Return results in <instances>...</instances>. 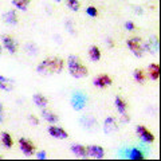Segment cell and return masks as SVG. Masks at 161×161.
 Instances as JSON below:
<instances>
[{
    "mask_svg": "<svg viewBox=\"0 0 161 161\" xmlns=\"http://www.w3.org/2000/svg\"><path fill=\"white\" fill-rule=\"evenodd\" d=\"M64 67V62L60 58H46L38 64L36 71L38 74L47 77L51 74H59L62 73V70Z\"/></svg>",
    "mask_w": 161,
    "mask_h": 161,
    "instance_id": "obj_1",
    "label": "cell"
},
{
    "mask_svg": "<svg viewBox=\"0 0 161 161\" xmlns=\"http://www.w3.org/2000/svg\"><path fill=\"white\" fill-rule=\"evenodd\" d=\"M67 67H69L70 75L74 78H85V77H87V74H89L87 67L80 62L77 55H70L69 57Z\"/></svg>",
    "mask_w": 161,
    "mask_h": 161,
    "instance_id": "obj_2",
    "label": "cell"
},
{
    "mask_svg": "<svg viewBox=\"0 0 161 161\" xmlns=\"http://www.w3.org/2000/svg\"><path fill=\"white\" fill-rule=\"evenodd\" d=\"M128 48L130 50V53L134 54V57L141 58L144 55V40L140 36H133L128 39Z\"/></svg>",
    "mask_w": 161,
    "mask_h": 161,
    "instance_id": "obj_3",
    "label": "cell"
},
{
    "mask_svg": "<svg viewBox=\"0 0 161 161\" xmlns=\"http://www.w3.org/2000/svg\"><path fill=\"white\" fill-rule=\"evenodd\" d=\"M19 147L26 157H31V156L35 154V145H34L32 141L22 137V138H19Z\"/></svg>",
    "mask_w": 161,
    "mask_h": 161,
    "instance_id": "obj_4",
    "label": "cell"
},
{
    "mask_svg": "<svg viewBox=\"0 0 161 161\" xmlns=\"http://www.w3.org/2000/svg\"><path fill=\"white\" fill-rule=\"evenodd\" d=\"M136 132H137L138 137L142 140L144 142L152 144L153 141H154V136L152 134V132H150L148 128H145L144 125H137V128H136Z\"/></svg>",
    "mask_w": 161,
    "mask_h": 161,
    "instance_id": "obj_5",
    "label": "cell"
},
{
    "mask_svg": "<svg viewBox=\"0 0 161 161\" xmlns=\"http://www.w3.org/2000/svg\"><path fill=\"white\" fill-rule=\"evenodd\" d=\"M47 132H48V134L51 136V137L58 138V140H66L69 137V134H67L66 130H64L63 128H60V126H55V125L48 126Z\"/></svg>",
    "mask_w": 161,
    "mask_h": 161,
    "instance_id": "obj_6",
    "label": "cell"
},
{
    "mask_svg": "<svg viewBox=\"0 0 161 161\" xmlns=\"http://www.w3.org/2000/svg\"><path fill=\"white\" fill-rule=\"evenodd\" d=\"M93 83H94L95 87H98V89H105V87H108V86H110V85L113 83V79L110 78L108 74H101V75H98V77L94 78Z\"/></svg>",
    "mask_w": 161,
    "mask_h": 161,
    "instance_id": "obj_7",
    "label": "cell"
},
{
    "mask_svg": "<svg viewBox=\"0 0 161 161\" xmlns=\"http://www.w3.org/2000/svg\"><path fill=\"white\" fill-rule=\"evenodd\" d=\"M87 149V156L92 158H95V160H102L105 157V150L98 147V145H89L86 147Z\"/></svg>",
    "mask_w": 161,
    "mask_h": 161,
    "instance_id": "obj_8",
    "label": "cell"
},
{
    "mask_svg": "<svg viewBox=\"0 0 161 161\" xmlns=\"http://www.w3.org/2000/svg\"><path fill=\"white\" fill-rule=\"evenodd\" d=\"M118 130V124H117V119L114 117H108L103 122V132L106 134H113Z\"/></svg>",
    "mask_w": 161,
    "mask_h": 161,
    "instance_id": "obj_9",
    "label": "cell"
},
{
    "mask_svg": "<svg viewBox=\"0 0 161 161\" xmlns=\"http://www.w3.org/2000/svg\"><path fill=\"white\" fill-rule=\"evenodd\" d=\"M71 105L75 110H82L86 105V97L82 93H75L71 98Z\"/></svg>",
    "mask_w": 161,
    "mask_h": 161,
    "instance_id": "obj_10",
    "label": "cell"
},
{
    "mask_svg": "<svg viewBox=\"0 0 161 161\" xmlns=\"http://www.w3.org/2000/svg\"><path fill=\"white\" fill-rule=\"evenodd\" d=\"M2 42H3L4 48H6L9 54H15L18 51V44H16V42H15L11 36H8V35H3V36H2Z\"/></svg>",
    "mask_w": 161,
    "mask_h": 161,
    "instance_id": "obj_11",
    "label": "cell"
},
{
    "mask_svg": "<svg viewBox=\"0 0 161 161\" xmlns=\"http://www.w3.org/2000/svg\"><path fill=\"white\" fill-rule=\"evenodd\" d=\"M144 51H148L150 54H156L158 51V38L150 36L148 42H144Z\"/></svg>",
    "mask_w": 161,
    "mask_h": 161,
    "instance_id": "obj_12",
    "label": "cell"
},
{
    "mask_svg": "<svg viewBox=\"0 0 161 161\" xmlns=\"http://www.w3.org/2000/svg\"><path fill=\"white\" fill-rule=\"evenodd\" d=\"M70 149H71V152L75 154V157H78V158H87L89 157L87 156V149H86V147H83V145L74 144Z\"/></svg>",
    "mask_w": 161,
    "mask_h": 161,
    "instance_id": "obj_13",
    "label": "cell"
},
{
    "mask_svg": "<svg viewBox=\"0 0 161 161\" xmlns=\"http://www.w3.org/2000/svg\"><path fill=\"white\" fill-rule=\"evenodd\" d=\"M32 101H34V103L36 105L38 108H46L47 105H48V99L44 97L43 94H40V93H36V94H34L32 95Z\"/></svg>",
    "mask_w": 161,
    "mask_h": 161,
    "instance_id": "obj_14",
    "label": "cell"
},
{
    "mask_svg": "<svg viewBox=\"0 0 161 161\" xmlns=\"http://www.w3.org/2000/svg\"><path fill=\"white\" fill-rule=\"evenodd\" d=\"M148 74L152 80H158L160 78V64L158 63H152L148 67Z\"/></svg>",
    "mask_w": 161,
    "mask_h": 161,
    "instance_id": "obj_15",
    "label": "cell"
},
{
    "mask_svg": "<svg viewBox=\"0 0 161 161\" xmlns=\"http://www.w3.org/2000/svg\"><path fill=\"white\" fill-rule=\"evenodd\" d=\"M42 117L44 118V121H47L48 124H57L59 121V117L57 114L53 113V112H48V110H46L44 108L42 110Z\"/></svg>",
    "mask_w": 161,
    "mask_h": 161,
    "instance_id": "obj_16",
    "label": "cell"
},
{
    "mask_svg": "<svg viewBox=\"0 0 161 161\" xmlns=\"http://www.w3.org/2000/svg\"><path fill=\"white\" fill-rule=\"evenodd\" d=\"M0 89L4 90V92H11L14 89V80L0 75Z\"/></svg>",
    "mask_w": 161,
    "mask_h": 161,
    "instance_id": "obj_17",
    "label": "cell"
},
{
    "mask_svg": "<svg viewBox=\"0 0 161 161\" xmlns=\"http://www.w3.org/2000/svg\"><path fill=\"white\" fill-rule=\"evenodd\" d=\"M4 22L8 23V24H12V26H15V24H18L19 19H18L16 11H14V9H11V11H8V12L4 14Z\"/></svg>",
    "mask_w": 161,
    "mask_h": 161,
    "instance_id": "obj_18",
    "label": "cell"
},
{
    "mask_svg": "<svg viewBox=\"0 0 161 161\" xmlns=\"http://www.w3.org/2000/svg\"><path fill=\"white\" fill-rule=\"evenodd\" d=\"M114 103H115V106H117V110H118L119 114H125V113H126L128 105H126V102H125L124 98H121L119 95H117L115 99H114Z\"/></svg>",
    "mask_w": 161,
    "mask_h": 161,
    "instance_id": "obj_19",
    "label": "cell"
},
{
    "mask_svg": "<svg viewBox=\"0 0 161 161\" xmlns=\"http://www.w3.org/2000/svg\"><path fill=\"white\" fill-rule=\"evenodd\" d=\"M0 141H2V145H3V147L7 148V149H11L12 145H14V140H12V137H11V134L6 133V132H3L2 136H0Z\"/></svg>",
    "mask_w": 161,
    "mask_h": 161,
    "instance_id": "obj_20",
    "label": "cell"
},
{
    "mask_svg": "<svg viewBox=\"0 0 161 161\" xmlns=\"http://www.w3.org/2000/svg\"><path fill=\"white\" fill-rule=\"evenodd\" d=\"M89 57L93 62H98L101 59V50L97 46H90L89 48Z\"/></svg>",
    "mask_w": 161,
    "mask_h": 161,
    "instance_id": "obj_21",
    "label": "cell"
},
{
    "mask_svg": "<svg viewBox=\"0 0 161 161\" xmlns=\"http://www.w3.org/2000/svg\"><path fill=\"white\" fill-rule=\"evenodd\" d=\"M130 160H145V153L141 152L138 148H133L130 152L128 153Z\"/></svg>",
    "mask_w": 161,
    "mask_h": 161,
    "instance_id": "obj_22",
    "label": "cell"
},
{
    "mask_svg": "<svg viewBox=\"0 0 161 161\" xmlns=\"http://www.w3.org/2000/svg\"><path fill=\"white\" fill-rule=\"evenodd\" d=\"M31 0H12V6H15L20 11H27Z\"/></svg>",
    "mask_w": 161,
    "mask_h": 161,
    "instance_id": "obj_23",
    "label": "cell"
},
{
    "mask_svg": "<svg viewBox=\"0 0 161 161\" xmlns=\"http://www.w3.org/2000/svg\"><path fill=\"white\" fill-rule=\"evenodd\" d=\"M133 77H134V80H137V82L141 83V85L145 83V79H147V78H145V73L141 69H136L134 70V71H133Z\"/></svg>",
    "mask_w": 161,
    "mask_h": 161,
    "instance_id": "obj_24",
    "label": "cell"
},
{
    "mask_svg": "<svg viewBox=\"0 0 161 161\" xmlns=\"http://www.w3.org/2000/svg\"><path fill=\"white\" fill-rule=\"evenodd\" d=\"M66 2H67V7L71 9V11H78L80 7L78 0H66Z\"/></svg>",
    "mask_w": 161,
    "mask_h": 161,
    "instance_id": "obj_25",
    "label": "cell"
},
{
    "mask_svg": "<svg viewBox=\"0 0 161 161\" xmlns=\"http://www.w3.org/2000/svg\"><path fill=\"white\" fill-rule=\"evenodd\" d=\"M86 14L89 15V16H92V18H97L98 16V9L95 8L94 6H89L86 8Z\"/></svg>",
    "mask_w": 161,
    "mask_h": 161,
    "instance_id": "obj_26",
    "label": "cell"
},
{
    "mask_svg": "<svg viewBox=\"0 0 161 161\" xmlns=\"http://www.w3.org/2000/svg\"><path fill=\"white\" fill-rule=\"evenodd\" d=\"M125 28H126L128 31H134V30H136L134 22H132V20H128V22L125 23Z\"/></svg>",
    "mask_w": 161,
    "mask_h": 161,
    "instance_id": "obj_27",
    "label": "cell"
},
{
    "mask_svg": "<svg viewBox=\"0 0 161 161\" xmlns=\"http://www.w3.org/2000/svg\"><path fill=\"white\" fill-rule=\"evenodd\" d=\"M28 119H30V122H31L32 125H39V118L36 117V115H34V114L28 115Z\"/></svg>",
    "mask_w": 161,
    "mask_h": 161,
    "instance_id": "obj_28",
    "label": "cell"
},
{
    "mask_svg": "<svg viewBox=\"0 0 161 161\" xmlns=\"http://www.w3.org/2000/svg\"><path fill=\"white\" fill-rule=\"evenodd\" d=\"M36 157L39 160H47V153L44 152V150H40V152L36 153Z\"/></svg>",
    "mask_w": 161,
    "mask_h": 161,
    "instance_id": "obj_29",
    "label": "cell"
},
{
    "mask_svg": "<svg viewBox=\"0 0 161 161\" xmlns=\"http://www.w3.org/2000/svg\"><path fill=\"white\" fill-rule=\"evenodd\" d=\"M4 121V108H3V103H0V124Z\"/></svg>",
    "mask_w": 161,
    "mask_h": 161,
    "instance_id": "obj_30",
    "label": "cell"
},
{
    "mask_svg": "<svg viewBox=\"0 0 161 161\" xmlns=\"http://www.w3.org/2000/svg\"><path fill=\"white\" fill-rule=\"evenodd\" d=\"M108 44H109V47H114V42L110 38H108Z\"/></svg>",
    "mask_w": 161,
    "mask_h": 161,
    "instance_id": "obj_31",
    "label": "cell"
},
{
    "mask_svg": "<svg viewBox=\"0 0 161 161\" xmlns=\"http://www.w3.org/2000/svg\"><path fill=\"white\" fill-rule=\"evenodd\" d=\"M2 51H3V47H2V46H0V54H2Z\"/></svg>",
    "mask_w": 161,
    "mask_h": 161,
    "instance_id": "obj_32",
    "label": "cell"
},
{
    "mask_svg": "<svg viewBox=\"0 0 161 161\" xmlns=\"http://www.w3.org/2000/svg\"><path fill=\"white\" fill-rule=\"evenodd\" d=\"M0 158H2V157H0Z\"/></svg>",
    "mask_w": 161,
    "mask_h": 161,
    "instance_id": "obj_33",
    "label": "cell"
}]
</instances>
